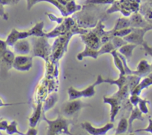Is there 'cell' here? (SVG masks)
Segmentation results:
<instances>
[{
  "label": "cell",
  "mask_w": 152,
  "mask_h": 135,
  "mask_svg": "<svg viewBox=\"0 0 152 135\" xmlns=\"http://www.w3.org/2000/svg\"><path fill=\"white\" fill-rule=\"evenodd\" d=\"M104 25L102 24V21H99L95 28L93 30L88 31L86 34H80V37L83 42L85 43L86 46L91 47V48L99 50L102 45L101 42V37L102 34L105 32L104 31Z\"/></svg>",
  "instance_id": "6da1fadb"
},
{
  "label": "cell",
  "mask_w": 152,
  "mask_h": 135,
  "mask_svg": "<svg viewBox=\"0 0 152 135\" xmlns=\"http://www.w3.org/2000/svg\"><path fill=\"white\" fill-rule=\"evenodd\" d=\"M31 42H32V52H31V56L41 57L48 62L51 55L52 48L48 41L47 37L33 36L31 38Z\"/></svg>",
  "instance_id": "7a4b0ae2"
},
{
  "label": "cell",
  "mask_w": 152,
  "mask_h": 135,
  "mask_svg": "<svg viewBox=\"0 0 152 135\" xmlns=\"http://www.w3.org/2000/svg\"><path fill=\"white\" fill-rule=\"evenodd\" d=\"M42 120L48 124L47 135H59L65 134L68 135H74L69 131L70 121L62 117H58L55 120H50L46 118L45 113H42Z\"/></svg>",
  "instance_id": "3957f363"
},
{
  "label": "cell",
  "mask_w": 152,
  "mask_h": 135,
  "mask_svg": "<svg viewBox=\"0 0 152 135\" xmlns=\"http://www.w3.org/2000/svg\"><path fill=\"white\" fill-rule=\"evenodd\" d=\"M150 30H152V24L146 28H133L132 32L126 36L123 37V39L128 43H132L136 45H142V43L145 42L144 36Z\"/></svg>",
  "instance_id": "277c9868"
},
{
  "label": "cell",
  "mask_w": 152,
  "mask_h": 135,
  "mask_svg": "<svg viewBox=\"0 0 152 135\" xmlns=\"http://www.w3.org/2000/svg\"><path fill=\"white\" fill-rule=\"evenodd\" d=\"M98 85L97 82L95 81L94 83L89 85L86 88L83 89L82 90H77L74 87H70L68 89V94L69 100H73V99H80L81 97H91L96 93L95 90V87Z\"/></svg>",
  "instance_id": "5b68a950"
},
{
  "label": "cell",
  "mask_w": 152,
  "mask_h": 135,
  "mask_svg": "<svg viewBox=\"0 0 152 135\" xmlns=\"http://www.w3.org/2000/svg\"><path fill=\"white\" fill-rule=\"evenodd\" d=\"M33 66V56L19 55L15 56L12 68L16 71H28Z\"/></svg>",
  "instance_id": "8992f818"
},
{
  "label": "cell",
  "mask_w": 152,
  "mask_h": 135,
  "mask_svg": "<svg viewBox=\"0 0 152 135\" xmlns=\"http://www.w3.org/2000/svg\"><path fill=\"white\" fill-rule=\"evenodd\" d=\"M82 128L91 135H106L108 131L114 128L113 123H108L100 128H96L89 122H84L81 124Z\"/></svg>",
  "instance_id": "52a82bcc"
},
{
  "label": "cell",
  "mask_w": 152,
  "mask_h": 135,
  "mask_svg": "<svg viewBox=\"0 0 152 135\" xmlns=\"http://www.w3.org/2000/svg\"><path fill=\"white\" fill-rule=\"evenodd\" d=\"M84 106V103L80 99L69 100L62 105V112L65 117H71L78 112Z\"/></svg>",
  "instance_id": "ba28073f"
},
{
  "label": "cell",
  "mask_w": 152,
  "mask_h": 135,
  "mask_svg": "<svg viewBox=\"0 0 152 135\" xmlns=\"http://www.w3.org/2000/svg\"><path fill=\"white\" fill-rule=\"evenodd\" d=\"M104 103L108 104L111 105V111H110V120L111 123L114 121L120 108H121V101L116 96H112L111 97L103 96Z\"/></svg>",
  "instance_id": "9c48e42d"
},
{
  "label": "cell",
  "mask_w": 152,
  "mask_h": 135,
  "mask_svg": "<svg viewBox=\"0 0 152 135\" xmlns=\"http://www.w3.org/2000/svg\"><path fill=\"white\" fill-rule=\"evenodd\" d=\"M28 37H31L29 31H19L16 29L13 28L10 31V34L7 36L5 40V42L7 46H13V45L19 39H24Z\"/></svg>",
  "instance_id": "30bf717a"
},
{
  "label": "cell",
  "mask_w": 152,
  "mask_h": 135,
  "mask_svg": "<svg viewBox=\"0 0 152 135\" xmlns=\"http://www.w3.org/2000/svg\"><path fill=\"white\" fill-rule=\"evenodd\" d=\"M96 82L98 85L102 84V83H108L111 85H116L118 87L119 90L121 89L123 86L127 85L128 79L127 75H123V74H120V77L117 80H112L111 78H103L101 75H99L96 78Z\"/></svg>",
  "instance_id": "8fae6325"
},
{
  "label": "cell",
  "mask_w": 152,
  "mask_h": 135,
  "mask_svg": "<svg viewBox=\"0 0 152 135\" xmlns=\"http://www.w3.org/2000/svg\"><path fill=\"white\" fill-rule=\"evenodd\" d=\"M15 56V53L7 48L0 56V66L5 71L10 70L12 68Z\"/></svg>",
  "instance_id": "7c38bea8"
},
{
  "label": "cell",
  "mask_w": 152,
  "mask_h": 135,
  "mask_svg": "<svg viewBox=\"0 0 152 135\" xmlns=\"http://www.w3.org/2000/svg\"><path fill=\"white\" fill-rule=\"evenodd\" d=\"M14 53L18 55H27L31 53V44L27 39H19L13 45Z\"/></svg>",
  "instance_id": "4fadbf2b"
},
{
  "label": "cell",
  "mask_w": 152,
  "mask_h": 135,
  "mask_svg": "<svg viewBox=\"0 0 152 135\" xmlns=\"http://www.w3.org/2000/svg\"><path fill=\"white\" fill-rule=\"evenodd\" d=\"M130 25L132 28H146L151 25V23L147 22L143 16L138 12H135L129 18Z\"/></svg>",
  "instance_id": "5bb4252c"
},
{
  "label": "cell",
  "mask_w": 152,
  "mask_h": 135,
  "mask_svg": "<svg viewBox=\"0 0 152 135\" xmlns=\"http://www.w3.org/2000/svg\"><path fill=\"white\" fill-rule=\"evenodd\" d=\"M27 1V9L28 10H31L36 4L39 2H41V1H47V2L50 3V4H53L55 7L57 9H59V11L61 12L62 16L64 17H68V14H67L66 10H65V7H63L62 5H61L59 2L57 1V0H26Z\"/></svg>",
  "instance_id": "9a60e30c"
},
{
  "label": "cell",
  "mask_w": 152,
  "mask_h": 135,
  "mask_svg": "<svg viewBox=\"0 0 152 135\" xmlns=\"http://www.w3.org/2000/svg\"><path fill=\"white\" fill-rule=\"evenodd\" d=\"M151 72V67L146 59H141L138 63L136 71H133L134 75H137L140 77H145Z\"/></svg>",
  "instance_id": "2e32d148"
},
{
  "label": "cell",
  "mask_w": 152,
  "mask_h": 135,
  "mask_svg": "<svg viewBox=\"0 0 152 135\" xmlns=\"http://www.w3.org/2000/svg\"><path fill=\"white\" fill-rule=\"evenodd\" d=\"M151 85H152V72L145 76L143 80L140 82L139 84L130 92V94H137L140 96L143 89L148 88Z\"/></svg>",
  "instance_id": "e0dca14e"
},
{
  "label": "cell",
  "mask_w": 152,
  "mask_h": 135,
  "mask_svg": "<svg viewBox=\"0 0 152 135\" xmlns=\"http://www.w3.org/2000/svg\"><path fill=\"white\" fill-rule=\"evenodd\" d=\"M42 113V102H39L36 107L35 110L33 112L32 115L29 118V126L31 128H35L37 123L41 118Z\"/></svg>",
  "instance_id": "ac0fdd59"
},
{
  "label": "cell",
  "mask_w": 152,
  "mask_h": 135,
  "mask_svg": "<svg viewBox=\"0 0 152 135\" xmlns=\"http://www.w3.org/2000/svg\"><path fill=\"white\" fill-rule=\"evenodd\" d=\"M100 56L99 50H96V49L91 48V47L86 46L84 50L80 53H79L77 56V59L79 61H82L84 58L86 57H91L93 59H97L99 56Z\"/></svg>",
  "instance_id": "d6986e66"
},
{
  "label": "cell",
  "mask_w": 152,
  "mask_h": 135,
  "mask_svg": "<svg viewBox=\"0 0 152 135\" xmlns=\"http://www.w3.org/2000/svg\"><path fill=\"white\" fill-rule=\"evenodd\" d=\"M137 45L134 44H132V43H127V44L124 45L122 47H120L118 49V52L120 54L123 55L127 61L130 60L132 58V54H133V51L135 49V47Z\"/></svg>",
  "instance_id": "ffe728a7"
},
{
  "label": "cell",
  "mask_w": 152,
  "mask_h": 135,
  "mask_svg": "<svg viewBox=\"0 0 152 135\" xmlns=\"http://www.w3.org/2000/svg\"><path fill=\"white\" fill-rule=\"evenodd\" d=\"M136 120H141V121H143L144 120V117H142V113L140 111L137 106L134 107V108L132 109L130 117L128 120V122H129V129H128V131L130 133L132 132V124H133L134 121Z\"/></svg>",
  "instance_id": "44dd1931"
},
{
  "label": "cell",
  "mask_w": 152,
  "mask_h": 135,
  "mask_svg": "<svg viewBox=\"0 0 152 135\" xmlns=\"http://www.w3.org/2000/svg\"><path fill=\"white\" fill-rule=\"evenodd\" d=\"M58 99H59V96L56 93H52L51 94L49 95L45 101L44 104H42V113H45L46 111H49L50 108H53Z\"/></svg>",
  "instance_id": "7402d4cb"
},
{
  "label": "cell",
  "mask_w": 152,
  "mask_h": 135,
  "mask_svg": "<svg viewBox=\"0 0 152 135\" xmlns=\"http://www.w3.org/2000/svg\"><path fill=\"white\" fill-rule=\"evenodd\" d=\"M44 22L41 21V22H38L32 28L29 30V33L31 34V36H36V37H46V34L47 33H45L43 31V28H44Z\"/></svg>",
  "instance_id": "603a6c76"
},
{
  "label": "cell",
  "mask_w": 152,
  "mask_h": 135,
  "mask_svg": "<svg viewBox=\"0 0 152 135\" xmlns=\"http://www.w3.org/2000/svg\"><path fill=\"white\" fill-rule=\"evenodd\" d=\"M140 14L149 23L152 24V7L148 2L142 4L140 7Z\"/></svg>",
  "instance_id": "cb8c5ba5"
},
{
  "label": "cell",
  "mask_w": 152,
  "mask_h": 135,
  "mask_svg": "<svg viewBox=\"0 0 152 135\" xmlns=\"http://www.w3.org/2000/svg\"><path fill=\"white\" fill-rule=\"evenodd\" d=\"M111 54L112 55L113 58H114V65H115L116 68L120 71V74H123V75H126V73H125V69L124 66H123V61H122L121 58L119 56L118 52L117 50H114L113 51L111 52Z\"/></svg>",
  "instance_id": "d4e9b609"
},
{
  "label": "cell",
  "mask_w": 152,
  "mask_h": 135,
  "mask_svg": "<svg viewBox=\"0 0 152 135\" xmlns=\"http://www.w3.org/2000/svg\"><path fill=\"white\" fill-rule=\"evenodd\" d=\"M128 129H129V122H128V120L126 117H122L120 119V122H119L118 126H117V129H116L115 134H123L127 132Z\"/></svg>",
  "instance_id": "484cf974"
},
{
  "label": "cell",
  "mask_w": 152,
  "mask_h": 135,
  "mask_svg": "<svg viewBox=\"0 0 152 135\" xmlns=\"http://www.w3.org/2000/svg\"><path fill=\"white\" fill-rule=\"evenodd\" d=\"M129 27H131L129 19H128V18H120L117 21L114 28L111 31L114 32V31H118V30L120 29H123V28H129Z\"/></svg>",
  "instance_id": "4316f807"
},
{
  "label": "cell",
  "mask_w": 152,
  "mask_h": 135,
  "mask_svg": "<svg viewBox=\"0 0 152 135\" xmlns=\"http://www.w3.org/2000/svg\"><path fill=\"white\" fill-rule=\"evenodd\" d=\"M127 79H128V86H129V88L130 92L137 85L140 83V82L141 81V77H138L137 75H127Z\"/></svg>",
  "instance_id": "83f0119b"
},
{
  "label": "cell",
  "mask_w": 152,
  "mask_h": 135,
  "mask_svg": "<svg viewBox=\"0 0 152 135\" xmlns=\"http://www.w3.org/2000/svg\"><path fill=\"white\" fill-rule=\"evenodd\" d=\"M5 131L8 135H13L14 134H18L19 135H25V134L22 133V132H20L18 130L17 123L15 120H13L10 124H8Z\"/></svg>",
  "instance_id": "f1b7e54d"
},
{
  "label": "cell",
  "mask_w": 152,
  "mask_h": 135,
  "mask_svg": "<svg viewBox=\"0 0 152 135\" xmlns=\"http://www.w3.org/2000/svg\"><path fill=\"white\" fill-rule=\"evenodd\" d=\"M114 50H115V48H114V45L110 41L102 45L100 48L99 49V51L101 56V55H103L105 53H111V52L113 51Z\"/></svg>",
  "instance_id": "f546056e"
},
{
  "label": "cell",
  "mask_w": 152,
  "mask_h": 135,
  "mask_svg": "<svg viewBox=\"0 0 152 135\" xmlns=\"http://www.w3.org/2000/svg\"><path fill=\"white\" fill-rule=\"evenodd\" d=\"M111 42L112 43V45H114L115 50H117V49L120 48V47H122L123 45H124L128 43L123 37L120 36H114L111 39Z\"/></svg>",
  "instance_id": "4dcf8cb0"
},
{
  "label": "cell",
  "mask_w": 152,
  "mask_h": 135,
  "mask_svg": "<svg viewBox=\"0 0 152 135\" xmlns=\"http://www.w3.org/2000/svg\"><path fill=\"white\" fill-rule=\"evenodd\" d=\"M132 30H133V28H132V27H129V28H123V29H120V30H118V31H114L113 32V35H114V36H120V37H125L127 35H129V34H130L131 32L132 31Z\"/></svg>",
  "instance_id": "1f68e13d"
},
{
  "label": "cell",
  "mask_w": 152,
  "mask_h": 135,
  "mask_svg": "<svg viewBox=\"0 0 152 135\" xmlns=\"http://www.w3.org/2000/svg\"><path fill=\"white\" fill-rule=\"evenodd\" d=\"M149 103V101H148L147 99H140L139 102L137 104V107L138 108L140 109V111L144 114H148L149 111H148V106H147V104Z\"/></svg>",
  "instance_id": "d6a6232c"
},
{
  "label": "cell",
  "mask_w": 152,
  "mask_h": 135,
  "mask_svg": "<svg viewBox=\"0 0 152 135\" xmlns=\"http://www.w3.org/2000/svg\"><path fill=\"white\" fill-rule=\"evenodd\" d=\"M117 0H87L86 4H113Z\"/></svg>",
  "instance_id": "836d02e7"
},
{
  "label": "cell",
  "mask_w": 152,
  "mask_h": 135,
  "mask_svg": "<svg viewBox=\"0 0 152 135\" xmlns=\"http://www.w3.org/2000/svg\"><path fill=\"white\" fill-rule=\"evenodd\" d=\"M130 97H129V101L132 103V105H134V107L137 106V104L139 102L140 97L139 95L137 94H130Z\"/></svg>",
  "instance_id": "e575fe53"
},
{
  "label": "cell",
  "mask_w": 152,
  "mask_h": 135,
  "mask_svg": "<svg viewBox=\"0 0 152 135\" xmlns=\"http://www.w3.org/2000/svg\"><path fill=\"white\" fill-rule=\"evenodd\" d=\"M141 131H145L148 132V133L152 134V119L150 118L148 119V126H147L145 128H141V129H137V130L134 131V132H141Z\"/></svg>",
  "instance_id": "d590c367"
},
{
  "label": "cell",
  "mask_w": 152,
  "mask_h": 135,
  "mask_svg": "<svg viewBox=\"0 0 152 135\" xmlns=\"http://www.w3.org/2000/svg\"><path fill=\"white\" fill-rule=\"evenodd\" d=\"M142 47H143V50H145V54L150 55V56L152 57V47L148 45L147 44L146 42H144L142 43ZM151 72H152V64L151 65Z\"/></svg>",
  "instance_id": "8d00e7d4"
},
{
  "label": "cell",
  "mask_w": 152,
  "mask_h": 135,
  "mask_svg": "<svg viewBox=\"0 0 152 135\" xmlns=\"http://www.w3.org/2000/svg\"><path fill=\"white\" fill-rule=\"evenodd\" d=\"M19 1V0H0V4L4 5H14Z\"/></svg>",
  "instance_id": "74e56055"
},
{
  "label": "cell",
  "mask_w": 152,
  "mask_h": 135,
  "mask_svg": "<svg viewBox=\"0 0 152 135\" xmlns=\"http://www.w3.org/2000/svg\"><path fill=\"white\" fill-rule=\"evenodd\" d=\"M0 16H1L4 20H7L8 19V15H7V13H5L4 6L1 4H0Z\"/></svg>",
  "instance_id": "f35d334b"
},
{
  "label": "cell",
  "mask_w": 152,
  "mask_h": 135,
  "mask_svg": "<svg viewBox=\"0 0 152 135\" xmlns=\"http://www.w3.org/2000/svg\"><path fill=\"white\" fill-rule=\"evenodd\" d=\"M8 126V123L7 120L0 119V131H5Z\"/></svg>",
  "instance_id": "ab89813d"
},
{
  "label": "cell",
  "mask_w": 152,
  "mask_h": 135,
  "mask_svg": "<svg viewBox=\"0 0 152 135\" xmlns=\"http://www.w3.org/2000/svg\"><path fill=\"white\" fill-rule=\"evenodd\" d=\"M7 44H6L5 41L4 40L0 39V56L2 54L3 52L7 49Z\"/></svg>",
  "instance_id": "60d3db41"
},
{
  "label": "cell",
  "mask_w": 152,
  "mask_h": 135,
  "mask_svg": "<svg viewBox=\"0 0 152 135\" xmlns=\"http://www.w3.org/2000/svg\"><path fill=\"white\" fill-rule=\"evenodd\" d=\"M37 130L35 128H30L25 135H37Z\"/></svg>",
  "instance_id": "b9f144b4"
},
{
  "label": "cell",
  "mask_w": 152,
  "mask_h": 135,
  "mask_svg": "<svg viewBox=\"0 0 152 135\" xmlns=\"http://www.w3.org/2000/svg\"><path fill=\"white\" fill-rule=\"evenodd\" d=\"M19 104L22 103H5V102H3L1 99H0V107H4V106H11V105H19Z\"/></svg>",
  "instance_id": "7bdbcfd3"
},
{
  "label": "cell",
  "mask_w": 152,
  "mask_h": 135,
  "mask_svg": "<svg viewBox=\"0 0 152 135\" xmlns=\"http://www.w3.org/2000/svg\"><path fill=\"white\" fill-rule=\"evenodd\" d=\"M146 2H148V4H151V3H152V0H145Z\"/></svg>",
  "instance_id": "ee69618b"
},
{
  "label": "cell",
  "mask_w": 152,
  "mask_h": 135,
  "mask_svg": "<svg viewBox=\"0 0 152 135\" xmlns=\"http://www.w3.org/2000/svg\"><path fill=\"white\" fill-rule=\"evenodd\" d=\"M129 135H134V134H129Z\"/></svg>",
  "instance_id": "f6af8a7d"
},
{
  "label": "cell",
  "mask_w": 152,
  "mask_h": 135,
  "mask_svg": "<svg viewBox=\"0 0 152 135\" xmlns=\"http://www.w3.org/2000/svg\"><path fill=\"white\" fill-rule=\"evenodd\" d=\"M151 4V6L152 7V3H151V4Z\"/></svg>",
  "instance_id": "bcb514c9"
},
{
  "label": "cell",
  "mask_w": 152,
  "mask_h": 135,
  "mask_svg": "<svg viewBox=\"0 0 152 135\" xmlns=\"http://www.w3.org/2000/svg\"><path fill=\"white\" fill-rule=\"evenodd\" d=\"M116 135V134H115ZM120 135H123V134H120Z\"/></svg>",
  "instance_id": "7dc6e473"
}]
</instances>
